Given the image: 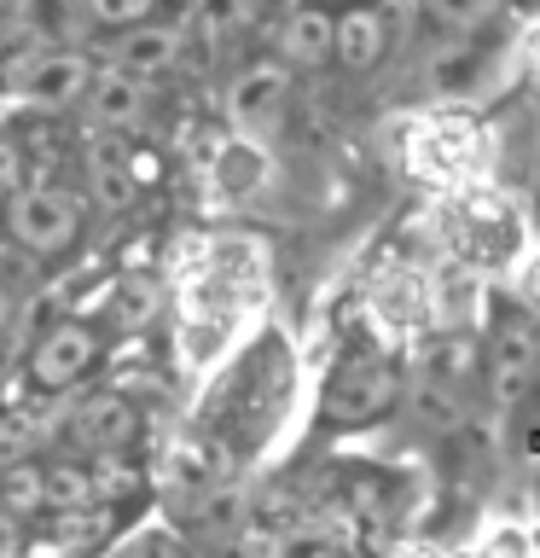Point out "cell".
I'll return each instance as SVG.
<instances>
[{
    "mask_svg": "<svg viewBox=\"0 0 540 558\" xmlns=\"http://www.w3.org/2000/svg\"><path fill=\"white\" fill-rule=\"evenodd\" d=\"M82 221H87V198H76L64 186H12L7 209H0L12 251H24L35 262H59L64 251H76Z\"/></svg>",
    "mask_w": 540,
    "mask_h": 558,
    "instance_id": "7a4b0ae2",
    "label": "cell"
},
{
    "mask_svg": "<svg viewBox=\"0 0 540 558\" xmlns=\"http://www.w3.org/2000/svg\"><path fill=\"white\" fill-rule=\"evenodd\" d=\"M82 12L99 29H122V24H139V17H157V0H82Z\"/></svg>",
    "mask_w": 540,
    "mask_h": 558,
    "instance_id": "d6986e66",
    "label": "cell"
},
{
    "mask_svg": "<svg viewBox=\"0 0 540 558\" xmlns=\"http://www.w3.org/2000/svg\"><path fill=\"white\" fill-rule=\"evenodd\" d=\"M181 59H186V29L163 24V17H139V24L105 29V41H99V64L134 70V76H146V82L174 76Z\"/></svg>",
    "mask_w": 540,
    "mask_h": 558,
    "instance_id": "ba28073f",
    "label": "cell"
},
{
    "mask_svg": "<svg viewBox=\"0 0 540 558\" xmlns=\"http://www.w3.org/2000/svg\"><path fill=\"white\" fill-rule=\"evenodd\" d=\"M41 442H47V425L29 408H0V465L41 453Z\"/></svg>",
    "mask_w": 540,
    "mask_h": 558,
    "instance_id": "9a60e30c",
    "label": "cell"
},
{
    "mask_svg": "<svg viewBox=\"0 0 540 558\" xmlns=\"http://www.w3.org/2000/svg\"><path fill=\"white\" fill-rule=\"evenodd\" d=\"M24 303H29V279L17 262H0V338H12L17 320H24Z\"/></svg>",
    "mask_w": 540,
    "mask_h": 558,
    "instance_id": "e0dca14e",
    "label": "cell"
},
{
    "mask_svg": "<svg viewBox=\"0 0 540 558\" xmlns=\"http://www.w3.org/2000/svg\"><path fill=\"white\" fill-rule=\"evenodd\" d=\"M41 495L52 518H87L116 495L111 460H87V453H52L41 460Z\"/></svg>",
    "mask_w": 540,
    "mask_h": 558,
    "instance_id": "30bf717a",
    "label": "cell"
},
{
    "mask_svg": "<svg viewBox=\"0 0 540 558\" xmlns=\"http://www.w3.org/2000/svg\"><path fill=\"white\" fill-rule=\"evenodd\" d=\"M82 111H87V129H99V134H139L157 111V82L134 76V70H116V64H99L82 94Z\"/></svg>",
    "mask_w": 540,
    "mask_h": 558,
    "instance_id": "9c48e42d",
    "label": "cell"
},
{
    "mask_svg": "<svg viewBox=\"0 0 540 558\" xmlns=\"http://www.w3.org/2000/svg\"><path fill=\"white\" fill-rule=\"evenodd\" d=\"M59 436L70 442V453L87 460H128L146 436V413L134 408L122 390H70V408L59 413Z\"/></svg>",
    "mask_w": 540,
    "mask_h": 558,
    "instance_id": "3957f363",
    "label": "cell"
},
{
    "mask_svg": "<svg viewBox=\"0 0 540 558\" xmlns=\"http://www.w3.org/2000/svg\"><path fill=\"white\" fill-rule=\"evenodd\" d=\"M233 558H279V547H273V541H261V535H250V541H238V547H233Z\"/></svg>",
    "mask_w": 540,
    "mask_h": 558,
    "instance_id": "ffe728a7",
    "label": "cell"
},
{
    "mask_svg": "<svg viewBox=\"0 0 540 558\" xmlns=\"http://www.w3.org/2000/svg\"><path fill=\"white\" fill-rule=\"evenodd\" d=\"M99 355H105L99 326L82 320V314H64V320L35 331V343L24 355V373L41 396H70V390H82V384L94 378Z\"/></svg>",
    "mask_w": 540,
    "mask_h": 558,
    "instance_id": "277c9868",
    "label": "cell"
},
{
    "mask_svg": "<svg viewBox=\"0 0 540 558\" xmlns=\"http://www.w3.org/2000/svg\"><path fill=\"white\" fill-rule=\"evenodd\" d=\"M87 82H94V52L59 47V41L24 47V52H12V59L0 64V87H7V99L24 105V111H41V117L82 111Z\"/></svg>",
    "mask_w": 540,
    "mask_h": 558,
    "instance_id": "6da1fadb",
    "label": "cell"
},
{
    "mask_svg": "<svg viewBox=\"0 0 540 558\" xmlns=\"http://www.w3.org/2000/svg\"><path fill=\"white\" fill-rule=\"evenodd\" d=\"M505 0H425V12L453 35H477L482 24H494Z\"/></svg>",
    "mask_w": 540,
    "mask_h": 558,
    "instance_id": "2e32d148",
    "label": "cell"
},
{
    "mask_svg": "<svg viewBox=\"0 0 540 558\" xmlns=\"http://www.w3.org/2000/svg\"><path fill=\"white\" fill-rule=\"evenodd\" d=\"M291 94H296V70L279 59H256L233 70V82L221 94V117L244 140H273L291 117Z\"/></svg>",
    "mask_w": 540,
    "mask_h": 558,
    "instance_id": "8992f818",
    "label": "cell"
},
{
    "mask_svg": "<svg viewBox=\"0 0 540 558\" xmlns=\"http://www.w3.org/2000/svg\"><path fill=\"white\" fill-rule=\"evenodd\" d=\"M482 390L494 408H523L540 390V320L535 314H500L482 349Z\"/></svg>",
    "mask_w": 540,
    "mask_h": 558,
    "instance_id": "5b68a950",
    "label": "cell"
},
{
    "mask_svg": "<svg viewBox=\"0 0 540 558\" xmlns=\"http://www.w3.org/2000/svg\"><path fill=\"white\" fill-rule=\"evenodd\" d=\"M0 512L17 518V523L47 512V495H41V453H29V460H7V465H0Z\"/></svg>",
    "mask_w": 540,
    "mask_h": 558,
    "instance_id": "5bb4252c",
    "label": "cell"
},
{
    "mask_svg": "<svg viewBox=\"0 0 540 558\" xmlns=\"http://www.w3.org/2000/svg\"><path fill=\"white\" fill-rule=\"evenodd\" d=\"M401 401V373L383 355H348L338 373L326 378V396H320V413L326 425H372V418H383Z\"/></svg>",
    "mask_w": 540,
    "mask_h": 558,
    "instance_id": "52a82bcc",
    "label": "cell"
},
{
    "mask_svg": "<svg viewBox=\"0 0 540 558\" xmlns=\"http://www.w3.org/2000/svg\"><path fill=\"white\" fill-rule=\"evenodd\" d=\"M383 52H390V17H383V7H343L338 35H331V64L348 70V76H366V70L383 64Z\"/></svg>",
    "mask_w": 540,
    "mask_h": 558,
    "instance_id": "4fadbf2b",
    "label": "cell"
},
{
    "mask_svg": "<svg viewBox=\"0 0 540 558\" xmlns=\"http://www.w3.org/2000/svg\"><path fill=\"white\" fill-rule=\"evenodd\" d=\"M331 35H338V12L291 7L273 29V59L291 64V70H326L331 64Z\"/></svg>",
    "mask_w": 540,
    "mask_h": 558,
    "instance_id": "7c38bea8",
    "label": "cell"
},
{
    "mask_svg": "<svg viewBox=\"0 0 540 558\" xmlns=\"http://www.w3.org/2000/svg\"><path fill=\"white\" fill-rule=\"evenodd\" d=\"M82 169H87V209L94 216H128L139 204V174L128 163V151L116 146V134H87V151H82Z\"/></svg>",
    "mask_w": 540,
    "mask_h": 558,
    "instance_id": "8fae6325",
    "label": "cell"
},
{
    "mask_svg": "<svg viewBox=\"0 0 540 558\" xmlns=\"http://www.w3.org/2000/svg\"><path fill=\"white\" fill-rule=\"evenodd\" d=\"M105 558H192V553L169 530H139V535H122Z\"/></svg>",
    "mask_w": 540,
    "mask_h": 558,
    "instance_id": "ac0fdd59",
    "label": "cell"
},
{
    "mask_svg": "<svg viewBox=\"0 0 540 558\" xmlns=\"http://www.w3.org/2000/svg\"><path fill=\"white\" fill-rule=\"evenodd\" d=\"M244 7H250V12H256V7H268V0H244Z\"/></svg>",
    "mask_w": 540,
    "mask_h": 558,
    "instance_id": "44dd1931",
    "label": "cell"
}]
</instances>
